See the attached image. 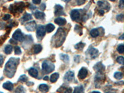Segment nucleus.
I'll return each mask as SVG.
<instances>
[{
  "label": "nucleus",
  "mask_w": 124,
  "mask_h": 93,
  "mask_svg": "<svg viewBox=\"0 0 124 93\" xmlns=\"http://www.w3.org/2000/svg\"><path fill=\"white\" fill-rule=\"evenodd\" d=\"M19 63V58H11L6 63L4 68V74L8 78H13Z\"/></svg>",
  "instance_id": "1"
},
{
  "label": "nucleus",
  "mask_w": 124,
  "mask_h": 93,
  "mask_svg": "<svg viewBox=\"0 0 124 93\" xmlns=\"http://www.w3.org/2000/svg\"><path fill=\"white\" fill-rule=\"evenodd\" d=\"M55 70V65L49 61H44L42 63V71L44 73L48 74Z\"/></svg>",
  "instance_id": "2"
},
{
  "label": "nucleus",
  "mask_w": 124,
  "mask_h": 93,
  "mask_svg": "<svg viewBox=\"0 0 124 93\" xmlns=\"http://www.w3.org/2000/svg\"><path fill=\"white\" fill-rule=\"evenodd\" d=\"M24 7V4L22 2L19 3H16L14 4H11L9 7V10L12 13H14L16 12L19 13H22L23 11V9Z\"/></svg>",
  "instance_id": "3"
},
{
  "label": "nucleus",
  "mask_w": 124,
  "mask_h": 93,
  "mask_svg": "<svg viewBox=\"0 0 124 93\" xmlns=\"http://www.w3.org/2000/svg\"><path fill=\"white\" fill-rule=\"evenodd\" d=\"M99 55V51L94 47H89L86 52V55L91 59L96 58Z\"/></svg>",
  "instance_id": "4"
},
{
  "label": "nucleus",
  "mask_w": 124,
  "mask_h": 93,
  "mask_svg": "<svg viewBox=\"0 0 124 93\" xmlns=\"http://www.w3.org/2000/svg\"><path fill=\"white\" fill-rule=\"evenodd\" d=\"M45 27L42 25H39L37 29V36L38 38H42L45 35Z\"/></svg>",
  "instance_id": "5"
},
{
  "label": "nucleus",
  "mask_w": 124,
  "mask_h": 93,
  "mask_svg": "<svg viewBox=\"0 0 124 93\" xmlns=\"http://www.w3.org/2000/svg\"><path fill=\"white\" fill-rule=\"evenodd\" d=\"M13 38L17 41H23L24 39V35L20 29H17L15 31L13 35Z\"/></svg>",
  "instance_id": "6"
},
{
  "label": "nucleus",
  "mask_w": 124,
  "mask_h": 93,
  "mask_svg": "<svg viewBox=\"0 0 124 93\" xmlns=\"http://www.w3.org/2000/svg\"><path fill=\"white\" fill-rule=\"evenodd\" d=\"M71 18L73 21H78L80 19V13L79 10L73 9L71 12Z\"/></svg>",
  "instance_id": "7"
},
{
  "label": "nucleus",
  "mask_w": 124,
  "mask_h": 93,
  "mask_svg": "<svg viewBox=\"0 0 124 93\" xmlns=\"http://www.w3.org/2000/svg\"><path fill=\"white\" fill-rule=\"evenodd\" d=\"M64 14L65 13L63 12V8L61 5L56 4L55 6V15L56 16H59L64 15Z\"/></svg>",
  "instance_id": "8"
},
{
  "label": "nucleus",
  "mask_w": 124,
  "mask_h": 93,
  "mask_svg": "<svg viewBox=\"0 0 124 93\" xmlns=\"http://www.w3.org/2000/svg\"><path fill=\"white\" fill-rule=\"evenodd\" d=\"M25 29L29 31H34V30L36 28V23H35V21H31L29 22L28 23L25 24Z\"/></svg>",
  "instance_id": "9"
},
{
  "label": "nucleus",
  "mask_w": 124,
  "mask_h": 93,
  "mask_svg": "<svg viewBox=\"0 0 124 93\" xmlns=\"http://www.w3.org/2000/svg\"><path fill=\"white\" fill-rule=\"evenodd\" d=\"M74 76H75V74L71 71H69L65 74V76H64V79L66 81H71L73 79Z\"/></svg>",
  "instance_id": "10"
},
{
  "label": "nucleus",
  "mask_w": 124,
  "mask_h": 93,
  "mask_svg": "<svg viewBox=\"0 0 124 93\" xmlns=\"http://www.w3.org/2000/svg\"><path fill=\"white\" fill-rule=\"evenodd\" d=\"M87 69L85 68H82L79 71V73H78V78L81 79H85L86 76H87Z\"/></svg>",
  "instance_id": "11"
},
{
  "label": "nucleus",
  "mask_w": 124,
  "mask_h": 93,
  "mask_svg": "<svg viewBox=\"0 0 124 93\" xmlns=\"http://www.w3.org/2000/svg\"><path fill=\"white\" fill-rule=\"evenodd\" d=\"M54 22L56 24H58V25H60V26L65 25L66 23V19L65 18H63V17H58V18L55 19Z\"/></svg>",
  "instance_id": "12"
},
{
  "label": "nucleus",
  "mask_w": 124,
  "mask_h": 93,
  "mask_svg": "<svg viewBox=\"0 0 124 93\" xmlns=\"http://www.w3.org/2000/svg\"><path fill=\"white\" fill-rule=\"evenodd\" d=\"M94 69L98 72H102L105 70L104 66L102 65V63H97L94 66Z\"/></svg>",
  "instance_id": "13"
},
{
  "label": "nucleus",
  "mask_w": 124,
  "mask_h": 93,
  "mask_svg": "<svg viewBox=\"0 0 124 93\" xmlns=\"http://www.w3.org/2000/svg\"><path fill=\"white\" fill-rule=\"evenodd\" d=\"M3 87L4 89H7L8 91H12L13 89V84L11 82L7 81L3 84Z\"/></svg>",
  "instance_id": "14"
},
{
  "label": "nucleus",
  "mask_w": 124,
  "mask_h": 93,
  "mask_svg": "<svg viewBox=\"0 0 124 93\" xmlns=\"http://www.w3.org/2000/svg\"><path fill=\"white\" fill-rule=\"evenodd\" d=\"M97 5L99 7L102 8L106 9L107 10H108V9H110V5L107 3V1H98L97 2Z\"/></svg>",
  "instance_id": "15"
},
{
  "label": "nucleus",
  "mask_w": 124,
  "mask_h": 93,
  "mask_svg": "<svg viewBox=\"0 0 124 93\" xmlns=\"http://www.w3.org/2000/svg\"><path fill=\"white\" fill-rule=\"evenodd\" d=\"M34 16H35V18L37 19H43L45 16V14L43 12L39 11H36L34 13Z\"/></svg>",
  "instance_id": "16"
},
{
  "label": "nucleus",
  "mask_w": 124,
  "mask_h": 93,
  "mask_svg": "<svg viewBox=\"0 0 124 93\" xmlns=\"http://www.w3.org/2000/svg\"><path fill=\"white\" fill-rule=\"evenodd\" d=\"M29 74L34 78H37L38 76V71L34 68H30L29 70Z\"/></svg>",
  "instance_id": "17"
},
{
  "label": "nucleus",
  "mask_w": 124,
  "mask_h": 93,
  "mask_svg": "<svg viewBox=\"0 0 124 93\" xmlns=\"http://www.w3.org/2000/svg\"><path fill=\"white\" fill-rule=\"evenodd\" d=\"M34 53L35 54H37L39 53H40L42 50V47L39 44H37V45H35L34 46Z\"/></svg>",
  "instance_id": "18"
},
{
  "label": "nucleus",
  "mask_w": 124,
  "mask_h": 93,
  "mask_svg": "<svg viewBox=\"0 0 124 93\" xmlns=\"http://www.w3.org/2000/svg\"><path fill=\"white\" fill-rule=\"evenodd\" d=\"M39 90L43 93H46L48 91V86L45 84H42L39 86Z\"/></svg>",
  "instance_id": "19"
},
{
  "label": "nucleus",
  "mask_w": 124,
  "mask_h": 93,
  "mask_svg": "<svg viewBox=\"0 0 124 93\" xmlns=\"http://www.w3.org/2000/svg\"><path fill=\"white\" fill-rule=\"evenodd\" d=\"M54 29H55V26L52 24H47L45 27V31L48 33L52 32Z\"/></svg>",
  "instance_id": "20"
},
{
  "label": "nucleus",
  "mask_w": 124,
  "mask_h": 93,
  "mask_svg": "<svg viewBox=\"0 0 124 93\" xmlns=\"http://www.w3.org/2000/svg\"><path fill=\"white\" fill-rule=\"evenodd\" d=\"M59 78V75L57 73H55L52 74L50 76V81L52 83H55L56 81V80L58 79Z\"/></svg>",
  "instance_id": "21"
},
{
  "label": "nucleus",
  "mask_w": 124,
  "mask_h": 93,
  "mask_svg": "<svg viewBox=\"0 0 124 93\" xmlns=\"http://www.w3.org/2000/svg\"><path fill=\"white\" fill-rule=\"evenodd\" d=\"M32 19V15L30 14H28V13H25L24 15V16L22 18V20H23L24 22L25 21H30L31 19Z\"/></svg>",
  "instance_id": "22"
},
{
  "label": "nucleus",
  "mask_w": 124,
  "mask_h": 93,
  "mask_svg": "<svg viewBox=\"0 0 124 93\" xmlns=\"http://www.w3.org/2000/svg\"><path fill=\"white\" fill-rule=\"evenodd\" d=\"M90 34L93 37H96L99 35V31L97 29H93L91 31Z\"/></svg>",
  "instance_id": "23"
},
{
  "label": "nucleus",
  "mask_w": 124,
  "mask_h": 93,
  "mask_svg": "<svg viewBox=\"0 0 124 93\" xmlns=\"http://www.w3.org/2000/svg\"><path fill=\"white\" fill-rule=\"evenodd\" d=\"M84 91V88L82 86H77L75 88L74 91L73 93H83Z\"/></svg>",
  "instance_id": "24"
},
{
  "label": "nucleus",
  "mask_w": 124,
  "mask_h": 93,
  "mask_svg": "<svg viewBox=\"0 0 124 93\" xmlns=\"http://www.w3.org/2000/svg\"><path fill=\"white\" fill-rule=\"evenodd\" d=\"M12 51H13V46L11 45H6L4 48V52L6 54H11Z\"/></svg>",
  "instance_id": "25"
},
{
  "label": "nucleus",
  "mask_w": 124,
  "mask_h": 93,
  "mask_svg": "<svg viewBox=\"0 0 124 93\" xmlns=\"http://www.w3.org/2000/svg\"><path fill=\"white\" fill-rule=\"evenodd\" d=\"M85 44H83V43L82 42H79L78 44H76L75 46V48L77 50H82L83 48V47L85 46Z\"/></svg>",
  "instance_id": "26"
},
{
  "label": "nucleus",
  "mask_w": 124,
  "mask_h": 93,
  "mask_svg": "<svg viewBox=\"0 0 124 93\" xmlns=\"http://www.w3.org/2000/svg\"><path fill=\"white\" fill-rule=\"evenodd\" d=\"M15 93H25V89L22 86H19L16 89Z\"/></svg>",
  "instance_id": "27"
},
{
  "label": "nucleus",
  "mask_w": 124,
  "mask_h": 93,
  "mask_svg": "<svg viewBox=\"0 0 124 93\" xmlns=\"http://www.w3.org/2000/svg\"><path fill=\"white\" fill-rule=\"evenodd\" d=\"M60 58L65 62H68L69 61V56L68 55H65V54H61Z\"/></svg>",
  "instance_id": "28"
},
{
  "label": "nucleus",
  "mask_w": 124,
  "mask_h": 93,
  "mask_svg": "<svg viewBox=\"0 0 124 93\" xmlns=\"http://www.w3.org/2000/svg\"><path fill=\"white\" fill-rule=\"evenodd\" d=\"M114 77L117 79H121L123 78V74L121 72H116L114 74Z\"/></svg>",
  "instance_id": "29"
},
{
  "label": "nucleus",
  "mask_w": 124,
  "mask_h": 93,
  "mask_svg": "<svg viewBox=\"0 0 124 93\" xmlns=\"http://www.w3.org/2000/svg\"><path fill=\"white\" fill-rule=\"evenodd\" d=\"M14 54L16 55H20V54H21V50L19 46H16L14 47Z\"/></svg>",
  "instance_id": "30"
},
{
  "label": "nucleus",
  "mask_w": 124,
  "mask_h": 93,
  "mask_svg": "<svg viewBox=\"0 0 124 93\" xmlns=\"http://www.w3.org/2000/svg\"><path fill=\"white\" fill-rule=\"evenodd\" d=\"M28 79L27 77L25 75H21L19 78V81L21 82H26Z\"/></svg>",
  "instance_id": "31"
},
{
  "label": "nucleus",
  "mask_w": 124,
  "mask_h": 93,
  "mask_svg": "<svg viewBox=\"0 0 124 93\" xmlns=\"http://www.w3.org/2000/svg\"><path fill=\"white\" fill-rule=\"evenodd\" d=\"M117 62H118V63L121 64V65H124V56H118V58H117Z\"/></svg>",
  "instance_id": "32"
},
{
  "label": "nucleus",
  "mask_w": 124,
  "mask_h": 93,
  "mask_svg": "<svg viewBox=\"0 0 124 93\" xmlns=\"http://www.w3.org/2000/svg\"><path fill=\"white\" fill-rule=\"evenodd\" d=\"M117 51L120 54H123L124 53V45L123 44L118 45V47H117Z\"/></svg>",
  "instance_id": "33"
},
{
  "label": "nucleus",
  "mask_w": 124,
  "mask_h": 93,
  "mask_svg": "<svg viewBox=\"0 0 124 93\" xmlns=\"http://www.w3.org/2000/svg\"><path fill=\"white\" fill-rule=\"evenodd\" d=\"M75 31H76V32H78L79 34V31H80V32H81L82 29H81V26H79V25H76L75 27Z\"/></svg>",
  "instance_id": "34"
},
{
  "label": "nucleus",
  "mask_w": 124,
  "mask_h": 93,
  "mask_svg": "<svg viewBox=\"0 0 124 93\" xmlns=\"http://www.w3.org/2000/svg\"><path fill=\"white\" fill-rule=\"evenodd\" d=\"M117 19L118 21H123V20H124V15L121 14L120 15L117 16Z\"/></svg>",
  "instance_id": "35"
},
{
  "label": "nucleus",
  "mask_w": 124,
  "mask_h": 93,
  "mask_svg": "<svg viewBox=\"0 0 124 93\" xmlns=\"http://www.w3.org/2000/svg\"><path fill=\"white\" fill-rule=\"evenodd\" d=\"M10 18H11V16H10L9 14H6V15H4V17H3V19L4 20V21H8V20Z\"/></svg>",
  "instance_id": "36"
},
{
  "label": "nucleus",
  "mask_w": 124,
  "mask_h": 93,
  "mask_svg": "<svg viewBox=\"0 0 124 93\" xmlns=\"http://www.w3.org/2000/svg\"><path fill=\"white\" fill-rule=\"evenodd\" d=\"M77 1V3L78 5H81V4H84L85 0H76Z\"/></svg>",
  "instance_id": "37"
},
{
  "label": "nucleus",
  "mask_w": 124,
  "mask_h": 93,
  "mask_svg": "<svg viewBox=\"0 0 124 93\" xmlns=\"http://www.w3.org/2000/svg\"><path fill=\"white\" fill-rule=\"evenodd\" d=\"M74 60H75V61L76 63H78V62H79V60H80V57H79V56H78V55H76V56H75Z\"/></svg>",
  "instance_id": "38"
},
{
  "label": "nucleus",
  "mask_w": 124,
  "mask_h": 93,
  "mask_svg": "<svg viewBox=\"0 0 124 93\" xmlns=\"http://www.w3.org/2000/svg\"><path fill=\"white\" fill-rule=\"evenodd\" d=\"M72 93V89L71 87H69L68 89H66L65 91V93Z\"/></svg>",
  "instance_id": "39"
},
{
  "label": "nucleus",
  "mask_w": 124,
  "mask_h": 93,
  "mask_svg": "<svg viewBox=\"0 0 124 93\" xmlns=\"http://www.w3.org/2000/svg\"><path fill=\"white\" fill-rule=\"evenodd\" d=\"M32 2L35 4H39L40 3L41 0H32Z\"/></svg>",
  "instance_id": "40"
},
{
  "label": "nucleus",
  "mask_w": 124,
  "mask_h": 93,
  "mask_svg": "<svg viewBox=\"0 0 124 93\" xmlns=\"http://www.w3.org/2000/svg\"><path fill=\"white\" fill-rule=\"evenodd\" d=\"M119 7L122 9L124 8V2H123V0H120V3H119Z\"/></svg>",
  "instance_id": "41"
},
{
  "label": "nucleus",
  "mask_w": 124,
  "mask_h": 93,
  "mask_svg": "<svg viewBox=\"0 0 124 93\" xmlns=\"http://www.w3.org/2000/svg\"><path fill=\"white\" fill-rule=\"evenodd\" d=\"M3 63V57L1 55H0V66H1Z\"/></svg>",
  "instance_id": "42"
},
{
  "label": "nucleus",
  "mask_w": 124,
  "mask_h": 93,
  "mask_svg": "<svg viewBox=\"0 0 124 93\" xmlns=\"http://www.w3.org/2000/svg\"><path fill=\"white\" fill-rule=\"evenodd\" d=\"M40 8L42 10V11H44V9H45V4H41V6H40Z\"/></svg>",
  "instance_id": "43"
},
{
  "label": "nucleus",
  "mask_w": 124,
  "mask_h": 93,
  "mask_svg": "<svg viewBox=\"0 0 124 93\" xmlns=\"http://www.w3.org/2000/svg\"><path fill=\"white\" fill-rule=\"evenodd\" d=\"M99 12V14H100V15H103V14H104V10H100Z\"/></svg>",
  "instance_id": "44"
},
{
  "label": "nucleus",
  "mask_w": 124,
  "mask_h": 93,
  "mask_svg": "<svg viewBox=\"0 0 124 93\" xmlns=\"http://www.w3.org/2000/svg\"><path fill=\"white\" fill-rule=\"evenodd\" d=\"M44 80H48V76H45V77H44Z\"/></svg>",
  "instance_id": "45"
},
{
  "label": "nucleus",
  "mask_w": 124,
  "mask_h": 93,
  "mask_svg": "<svg viewBox=\"0 0 124 93\" xmlns=\"http://www.w3.org/2000/svg\"><path fill=\"white\" fill-rule=\"evenodd\" d=\"M124 34H123V35H121V37H120V38H119V39H121V40L124 39Z\"/></svg>",
  "instance_id": "46"
},
{
  "label": "nucleus",
  "mask_w": 124,
  "mask_h": 93,
  "mask_svg": "<svg viewBox=\"0 0 124 93\" xmlns=\"http://www.w3.org/2000/svg\"><path fill=\"white\" fill-rule=\"evenodd\" d=\"M62 1H65V2H68V1H70V0H62Z\"/></svg>",
  "instance_id": "47"
},
{
  "label": "nucleus",
  "mask_w": 124,
  "mask_h": 93,
  "mask_svg": "<svg viewBox=\"0 0 124 93\" xmlns=\"http://www.w3.org/2000/svg\"><path fill=\"white\" fill-rule=\"evenodd\" d=\"M92 93H99V92L98 91H93Z\"/></svg>",
  "instance_id": "48"
},
{
  "label": "nucleus",
  "mask_w": 124,
  "mask_h": 93,
  "mask_svg": "<svg viewBox=\"0 0 124 93\" xmlns=\"http://www.w3.org/2000/svg\"><path fill=\"white\" fill-rule=\"evenodd\" d=\"M110 1H115L116 0H110Z\"/></svg>",
  "instance_id": "49"
},
{
  "label": "nucleus",
  "mask_w": 124,
  "mask_h": 93,
  "mask_svg": "<svg viewBox=\"0 0 124 93\" xmlns=\"http://www.w3.org/2000/svg\"><path fill=\"white\" fill-rule=\"evenodd\" d=\"M9 1H13V0H8Z\"/></svg>",
  "instance_id": "50"
},
{
  "label": "nucleus",
  "mask_w": 124,
  "mask_h": 93,
  "mask_svg": "<svg viewBox=\"0 0 124 93\" xmlns=\"http://www.w3.org/2000/svg\"><path fill=\"white\" fill-rule=\"evenodd\" d=\"M0 93H2V92H0Z\"/></svg>",
  "instance_id": "51"
}]
</instances>
